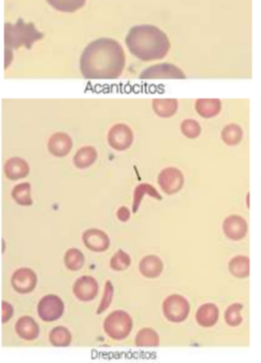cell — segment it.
Listing matches in <instances>:
<instances>
[{
    "label": "cell",
    "instance_id": "6da1fadb",
    "mask_svg": "<svg viewBox=\"0 0 261 363\" xmlns=\"http://www.w3.org/2000/svg\"><path fill=\"white\" fill-rule=\"evenodd\" d=\"M126 57L121 44L109 38L91 42L80 58V72L86 79H116L122 75Z\"/></svg>",
    "mask_w": 261,
    "mask_h": 363
},
{
    "label": "cell",
    "instance_id": "7a4b0ae2",
    "mask_svg": "<svg viewBox=\"0 0 261 363\" xmlns=\"http://www.w3.org/2000/svg\"><path fill=\"white\" fill-rule=\"evenodd\" d=\"M126 45L133 56L144 62L161 60L171 48L167 35L152 25L133 27L127 35Z\"/></svg>",
    "mask_w": 261,
    "mask_h": 363
},
{
    "label": "cell",
    "instance_id": "3957f363",
    "mask_svg": "<svg viewBox=\"0 0 261 363\" xmlns=\"http://www.w3.org/2000/svg\"><path fill=\"white\" fill-rule=\"evenodd\" d=\"M43 38V33L38 30L37 27L31 23H25L18 20L16 24L8 23L5 25V54L7 69L12 60V52L21 48L30 50L35 42Z\"/></svg>",
    "mask_w": 261,
    "mask_h": 363
},
{
    "label": "cell",
    "instance_id": "277c9868",
    "mask_svg": "<svg viewBox=\"0 0 261 363\" xmlns=\"http://www.w3.org/2000/svg\"><path fill=\"white\" fill-rule=\"evenodd\" d=\"M133 318L127 312L122 310L110 313L104 323L105 333L116 341L126 339L133 330Z\"/></svg>",
    "mask_w": 261,
    "mask_h": 363
},
{
    "label": "cell",
    "instance_id": "5b68a950",
    "mask_svg": "<svg viewBox=\"0 0 261 363\" xmlns=\"http://www.w3.org/2000/svg\"><path fill=\"white\" fill-rule=\"evenodd\" d=\"M163 314L172 323H182L190 313V303L182 295L173 294L163 301Z\"/></svg>",
    "mask_w": 261,
    "mask_h": 363
},
{
    "label": "cell",
    "instance_id": "8992f818",
    "mask_svg": "<svg viewBox=\"0 0 261 363\" xmlns=\"http://www.w3.org/2000/svg\"><path fill=\"white\" fill-rule=\"evenodd\" d=\"M65 312V303L57 295H46L38 305V313L44 322L59 320Z\"/></svg>",
    "mask_w": 261,
    "mask_h": 363
},
{
    "label": "cell",
    "instance_id": "52a82bcc",
    "mask_svg": "<svg viewBox=\"0 0 261 363\" xmlns=\"http://www.w3.org/2000/svg\"><path fill=\"white\" fill-rule=\"evenodd\" d=\"M141 79H184L186 75L179 67L170 63L152 65L140 75Z\"/></svg>",
    "mask_w": 261,
    "mask_h": 363
},
{
    "label": "cell",
    "instance_id": "ba28073f",
    "mask_svg": "<svg viewBox=\"0 0 261 363\" xmlns=\"http://www.w3.org/2000/svg\"><path fill=\"white\" fill-rule=\"evenodd\" d=\"M158 184L163 192L167 195L176 194L184 186V175L175 167H167L159 174Z\"/></svg>",
    "mask_w": 261,
    "mask_h": 363
},
{
    "label": "cell",
    "instance_id": "9c48e42d",
    "mask_svg": "<svg viewBox=\"0 0 261 363\" xmlns=\"http://www.w3.org/2000/svg\"><path fill=\"white\" fill-rule=\"evenodd\" d=\"M108 141H109L110 146L114 150H120V152L126 150L133 144V131L126 125H116L110 130Z\"/></svg>",
    "mask_w": 261,
    "mask_h": 363
},
{
    "label": "cell",
    "instance_id": "30bf717a",
    "mask_svg": "<svg viewBox=\"0 0 261 363\" xmlns=\"http://www.w3.org/2000/svg\"><path fill=\"white\" fill-rule=\"evenodd\" d=\"M74 294L82 301H91L99 294V284L91 276H82L74 284Z\"/></svg>",
    "mask_w": 261,
    "mask_h": 363
},
{
    "label": "cell",
    "instance_id": "8fae6325",
    "mask_svg": "<svg viewBox=\"0 0 261 363\" xmlns=\"http://www.w3.org/2000/svg\"><path fill=\"white\" fill-rule=\"evenodd\" d=\"M38 278L30 269H20L12 276V286L16 292L27 294L33 292L37 286Z\"/></svg>",
    "mask_w": 261,
    "mask_h": 363
},
{
    "label": "cell",
    "instance_id": "7c38bea8",
    "mask_svg": "<svg viewBox=\"0 0 261 363\" xmlns=\"http://www.w3.org/2000/svg\"><path fill=\"white\" fill-rule=\"evenodd\" d=\"M223 230L228 239L239 241L245 238L248 233V223L242 216H231L225 218L223 223Z\"/></svg>",
    "mask_w": 261,
    "mask_h": 363
},
{
    "label": "cell",
    "instance_id": "4fadbf2b",
    "mask_svg": "<svg viewBox=\"0 0 261 363\" xmlns=\"http://www.w3.org/2000/svg\"><path fill=\"white\" fill-rule=\"evenodd\" d=\"M82 239L87 248L93 252H105L110 246V240L107 233L99 229H89L84 233Z\"/></svg>",
    "mask_w": 261,
    "mask_h": 363
},
{
    "label": "cell",
    "instance_id": "5bb4252c",
    "mask_svg": "<svg viewBox=\"0 0 261 363\" xmlns=\"http://www.w3.org/2000/svg\"><path fill=\"white\" fill-rule=\"evenodd\" d=\"M16 333L26 341H33L40 335V327L38 323L30 316H23L16 325Z\"/></svg>",
    "mask_w": 261,
    "mask_h": 363
},
{
    "label": "cell",
    "instance_id": "9a60e30c",
    "mask_svg": "<svg viewBox=\"0 0 261 363\" xmlns=\"http://www.w3.org/2000/svg\"><path fill=\"white\" fill-rule=\"evenodd\" d=\"M72 139L65 133H56L50 138L48 142V150L56 157H65L71 152Z\"/></svg>",
    "mask_w": 261,
    "mask_h": 363
},
{
    "label": "cell",
    "instance_id": "2e32d148",
    "mask_svg": "<svg viewBox=\"0 0 261 363\" xmlns=\"http://www.w3.org/2000/svg\"><path fill=\"white\" fill-rule=\"evenodd\" d=\"M28 163L22 158H11L5 163V174L9 179L18 180L29 174Z\"/></svg>",
    "mask_w": 261,
    "mask_h": 363
},
{
    "label": "cell",
    "instance_id": "e0dca14e",
    "mask_svg": "<svg viewBox=\"0 0 261 363\" xmlns=\"http://www.w3.org/2000/svg\"><path fill=\"white\" fill-rule=\"evenodd\" d=\"M195 318L201 327L209 328V327L214 326L218 320V307L214 303H205L197 310Z\"/></svg>",
    "mask_w": 261,
    "mask_h": 363
},
{
    "label": "cell",
    "instance_id": "ac0fdd59",
    "mask_svg": "<svg viewBox=\"0 0 261 363\" xmlns=\"http://www.w3.org/2000/svg\"><path fill=\"white\" fill-rule=\"evenodd\" d=\"M163 271V263L157 256H146L140 262V272L146 278H157Z\"/></svg>",
    "mask_w": 261,
    "mask_h": 363
},
{
    "label": "cell",
    "instance_id": "d6986e66",
    "mask_svg": "<svg viewBox=\"0 0 261 363\" xmlns=\"http://www.w3.org/2000/svg\"><path fill=\"white\" fill-rule=\"evenodd\" d=\"M96 150L91 146H86V147L80 148L74 157V164L78 169H87V167H91L96 161Z\"/></svg>",
    "mask_w": 261,
    "mask_h": 363
},
{
    "label": "cell",
    "instance_id": "ffe728a7",
    "mask_svg": "<svg viewBox=\"0 0 261 363\" xmlns=\"http://www.w3.org/2000/svg\"><path fill=\"white\" fill-rule=\"evenodd\" d=\"M145 195L154 197V199H158V201L162 199V197H161V195L159 194L158 191H157L154 186L148 184H140V186L135 188V193H133V211L135 212V213L139 210L142 199H143Z\"/></svg>",
    "mask_w": 261,
    "mask_h": 363
},
{
    "label": "cell",
    "instance_id": "44dd1931",
    "mask_svg": "<svg viewBox=\"0 0 261 363\" xmlns=\"http://www.w3.org/2000/svg\"><path fill=\"white\" fill-rule=\"evenodd\" d=\"M160 343L158 333L152 328H143L137 333L135 345L138 347H157Z\"/></svg>",
    "mask_w": 261,
    "mask_h": 363
},
{
    "label": "cell",
    "instance_id": "7402d4cb",
    "mask_svg": "<svg viewBox=\"0 0 261 363\" xmlns=\"http://www.w3.org/2000/svg\"><path fill=\"white\" fill-rule=\"evenodd\" d=\"M229 272L237 278H246L250 275V259L237 256L229 262Z\"/></svg>",
    "mask_w": 261,
    "mask_h": 363
},
{
    "label": "cell",
    "instance_id": "603a6c76",
    "mask_svg": "<svg viewBox=\"0 0 261 363\" xmlns=\"http://www.w3.org/2000/svg\"><path fill=\"white\" fill-rule=\"evenodd\" d=\"M87 0H48V3L57 11L73 13L86 5Z\"/></svg>",
    "mask_w": 261,
    "mask_h": 363
},
{
    "label": "cell",
    "instance_id": "cb8c5ba5",
    "mask_svg": "<svg viewBox=\"0 0 261 363\" xmlns=\"http://www.w3.org/2000/svg\"><path fill=\"white\" fill-rule=\"evenodd\" d=\"M50 341L56 347H67L72 342L71 333L65 327H56L50 331Z\"/></svg>",
    "mask_w": 261,
    "mask_h": 363
},
{
    "label": "cell",
    "instance_id": "d4e9b609",
    "mask_svg": "<svg viewBox=\"0 0 261 363\" xmlns=\"http://www.w3.org/2000/svg\"><path fill=\"white\" fill-rule=\"evenodd\" d=\"M12 197L16 203L22 206L33 205V199H31V186L28 182L18 184L12 190Z\"/></svg>",
    "mask_w": 261,
    "mask_h": 363
},
{
    "label": "cell",
    "instance_id": "484cf974",
    "mask_svg": "<svg viewBox=\"0 0 261 363\" xmlns=\"http://www.w3.org/2000/svg\"><path fill=\"white\" fill-rule=\"evenodd\" d=\"M65 265L71 271H79L84 264V256L77 248L67 250L65 257Z\"/></svg>",
    "mask_w": 261,
    "mask_h": 363
},
{
    "label": "cell",
    "instance_id": "4316f807",
    "mask_svg": "<svg viewBox=\"0 0 261 363\" xmlns=\"http://www.w3.org/2000/svg\"><path fill=\"white\" fill-rule=\"evenodd\" d=\"M196 109L203 118H212L220 111V103L218 101H199Z\"/></svg>",
    "mask_w": 261,
    "mask_h": 363
},
{
    "label": "cell",
    "instance_id": "83f0119b",
    "mask_svg": "<svg viewBox=\"0 0 261 363\" xmlns=\"http://www.w3.org/2000/svg\"><path fill=\"white\" fill-rule=\"evenodd\" d=\"M243 306L241 303H233L225 311V320L229 326L235 327L242 323L241 310Z\"/></svg>",
    "mask_w": 261,
    "mask_h": 363
},
{
    "label": "cell",
    "instance_id": "f1b7e54d",
    "mask_svg": "<svg viewBox=\"0 0 261 363\" xmlns=\"http://www.w3.org/2000/svg\"><path fill=\"white\" fill-rule=\"evenodd\" d=\"M130 263L131 259L130 257L128 256V254L123 252V250H118V252H116V254L112 257L111 261H110V267H111V269H114V271H125V269H128Z\"/></svg>",
    "mask_w": 261,
    "mask_h": 363
},
{
    "label": "cell",
    "instance_id": "f546056e",
    "mask_svg": "<svg viewBox=\"0 0 261 363\" xmlns=\"http://www.w3.org/2000/svg\"><path fill=\"white\" fill-rule=\"evenodd\" d=\"M223 140L227 145H237L242 139V130L235 125H231L224 129L222 133Z\"/></svg>",
    "mask_w": 261,
    "mask_h": 363
},
{
    "label": "cell",
    "instance_id": "4dcf8cb0",
    "mask_svg": "<svg viewBox=\"0 0 261 363\" xmlns=\"http://www.w3.org/2000/svg\"><path fill=\"white\" fill-rule=\"evenodd\" d=\"M154 108L157 114L163 118H169L175 113L177 105H176L175 101H155Z\"/></svg>",
    "mask_w": 261,
    "mask_h": 363
},
{
    "label": "cell",
    "instance_id": "1f68e13d",
    "mask_svg": "<svg viewBox=\"0 0 261 363\" xmlns=\"http://www.w3.org/2000/svg\"><path fill=\"white\" fill-rule=\"evenodd\" d=\"M114 289L112 286L111 281L106 282L105 292H104L103 298H101V305H99V309H97V313H103L104 311L109 308L110 303H111L112 298H113Z\"/></svg>",
    "mask_w": 261,
    "mask_h": 363
},
{
    "label": "cell",
    "instance_id": "d6a6232c",
    "mask_svg": "<svg viewBox=\"0 0 261 363\" xmlns=\"http://www.w3.org/2000/svg\"><path fill=\"white\" fill-rule=\"evenodd\" d=\"M182 130L186 137L194 139V138L199 137V133H201V127L194 121H184L182 125Z\"/></svg>",
    "mask_w": 261,
    "mask_h": 363
},
{
    "label": "cell",
    "instance_id": "836d02e7",
    "mask_svg": "<svg viewBox=\"0 0 261 363\" xmlns=\"http://www.w3.org/2000/svg\"><path fill=\"white\" fill-rule=\"evenodd\" d=\"M1 303H3V323L5 324L13 316V307L7 301H3Z\"/></svg>",
    "mask_w": 261,
    "mask_h": 363
},
{
    "label": "cell",
    "instance_id": "e575fe53",
    "mask_svg": "<svg viewBox=\"0 0 261 363\" xmlns=\"http://www.w3.org/2000/svg\"><path fill=\"white\" fill-rule=\"evenodd\" d=\"M116 216H118V220H122V222H127L130 218V212L126 207H121Z\"/></svg>",
    "mask_w": 261,
    "mask_h": 363
}]
</instances>
